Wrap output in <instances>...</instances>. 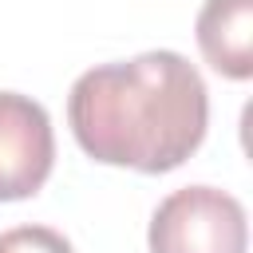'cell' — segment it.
Masks as SVG:
<instances>
[{
    "label": "cell",
    "mask_w": 253,
    "mask_h": 253,
    "mask_svg": "<svg viewBox=\"0 0 253 253\" xmlns=\"http://www.w3.org/2000/svg\"><path fill=\"white\" fill-rule=\"evenodd\" d=\"M67 123L87 158L166 174L202 146L210 91L186 55L142 51L83 71L67 95Z\"/></svg>",
    "instance_id": "obj_1"
},
{
    "label": "cell",
    "mask_w": 253,
    "mask_h": 253,
    "mask_svg": "<svg viewBox=\"0 0 253 253\" xmlns=\"http://www.w3.org/2000/svg\"><path fill=\"white\" fill-rule=\"evenodd\" d=\"M146 245L150 253H245V206L217 186H182L158 202Z\"/></svg>",
    "instance_id": "obj_2"
},
{
    "label": "cell",
    "mask_w": 253,
    "mask_h": 253,
    "mask_svg": "<svg viewBox=\"0 0 253 253\" xmlns=\"http://www.w3.org/2000/svg\"><path fill=\"white\" fill-rule=\"evenodd\" d=\"M55 166V134L47 111L20 91H0V202L43 190Z\"/></svg>",
    "instance_id": "obj_3"
},
{
    "label": "cell",
    "mask_w": 253,
    "mask_h": 253,
    "mask_svg": "<svg viewBox=\"0 0 253 253\" xmlns=\"http://www.w3.org/2000/svg\"><path fill=\"white\" fill-rule=\"evenodd\" d=\"M198 47L225 79L253 75V0H206L198 12Z\"/></svg>",
    "instance_id": "obj_4"
},
{
    "label": "cell",
    "mask_w": 253,
    "mask_h": 253,
    "mask_svg": "<svg viewBox=\"0 0 253 253\" xmlns=\"http://www.w3.org/2000/svg\"><path fill=\"white\" fill-rule=\"evenodd\" d=\"M0 253H75V245L51 225H16L0 233Z\"/></svg>",
    "instance_id": "obj_5"
}]
</instances>
